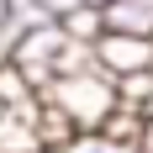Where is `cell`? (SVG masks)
Instances as JSON below:
<instances>
[{"instance_id": "cell-1", "label": "cell", "mask_w": 153, "mask_h": 153, "mask_svg": "<svg viewBox=\"0 0 153 153\" xmlns=\"http://www.w3.org/2000/svg\"><path fill=\"white\" fill-rule=\"evenodd\" d=\"M37 100H42V106H53L58 116H69V127H74L79 137L100 132V127L111 122V111L122 106V100H116V85H111L95 63L53 74V79L42 85V95H37Z\"/></svg>"}, {"instance_id": "cell-2", "label": "cell", "mask_w": 153, "mask_h": 153, "mask_svg": "<svg viewBox=\"0 0 153 153\" xmlns=\"http://www.w3.org/2000/svg\"><path fill=\"white\" fill-rule=\"evenodd\" d=\"M90 63L111 85H122L132 74H148L153 69V37H127V32H100L90 42Z\"/></svg>"}, {"instance_id": "cell-3", "label": "cell", "mask_w": 153, "mask_h": 153, "mask_svg": "<svg viewBox=\"0 0 153 153\" xmlns=\"http://www.w3.org/2000/svg\"><path fill=\"white\" fill-rule=\"evenodd\" d=\"M100 32L153 37V0H106L100 5Z\"/></svg>"}, {"instance_id": "cell-4", "label": "cell", "mask_w": 153, "mask_h": 153, "mask_svg": "<svg viewBox=\"0 0 153 153\" xmlns=\"http://www.w3.org/2000/svg\"><path fill=\"white\" fill-rule=\"evenodd\" d=\"M32 116H37V111H32ZM32 116H21V111H0V153H42Z\"/></svg>"}, {"instance_id": "cell-5", "label": "cell", "mask_w": 153, "mask_h": 153, "mask_svg": "<svg viewBox=\"0 0 153 153\" xmlns=\"http://www.w3.org/2000/svg\"><path fill=\"white\" fill-rule=\"evenodd\" d=\"M58 32H63L74 48H90L95 37H100V11H90V5H74L69 16H58Z\"/></svg>"}, {"instance_id": "cell-6", "label": "cell", "mask_w": 153, "mask_h": 153, "mask_svg": "<svg viewBox=\"0 0 153 153\" xmlns=\"http://www.w3.org/2000/svg\"><path fill=\"white\" fill-rule=\"evenodd\" d=\"M69 153H143V148H127V143H111V137H100V132H90V137H74Z\"/></svg>"}, {"instance_id": "cell-7", "label": "cell", "mask_w": 153, "mask_h": 153, "mask_svg": "<svg viewBox=\"0 0 153 153\" xmlns=\"http://www.w3.org/2000/svg\"><path fill=\"white\" fill-rule=\"evenodd\" d=\"M32 5H37V11H42L48 21H58V16H69L74 5H85V0H32Z\"/></svg>"}, {"instance_id": "cell-8", "label": "cell", "mask_w": 153, "mask_h": 153, "mask_svg": "<svg viewBox=\"0 0 153 153\" xmlns=\"http://www.w3.org/2000/svg\"><path fill=\"white\" fill-rule=\"evenodd\" d=\"M143 153H153V122L143 127Z\"/></svg>"}, {"instance_id": "cell-9", "label": "cell", "mask_w": 153, "mask_h": 153, "mask_svg": "<svg viewBox=\"0 0 153 153\" xmlns=\"http://www.w3.org/2000/svg\"><path fill=\"white\" fill-rule=\"evenodd\" d=\"M5 16H11V0H0V21H5Z\"/></svg>"}]
</instances>
